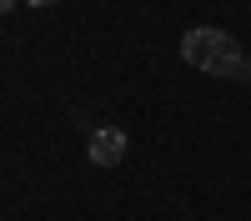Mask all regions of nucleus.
<instances>
[{
  "instance_id": "obj_1",
  "label": "nucleus",
  "mask_w": 251,
  "mask_h": 221,
  "mask_svg": "<svg viewBox=\"0 0 251 221\" xmlns=\"http://www.w3.org/2000/svg\"><path fill=\"white\" fill-rule=\"evenodd\" d=\"M181 60L186 66H196L206 75H246V55H241V40L226 35L216 25H191L181 35Z\"/></svg>"
},
{
  "instance_id": "obj_2",
  "label": "nucleus",
  "mask_w": 251,
  "mask_h": 221,
  "mask_svg": "<svg viewBox=\"0 0 251 221\" xmlns=\"http://www.w3.org/2000/svg\"><path fill=\"white\" fill-rule=\"evenodd\" d=\"M86 156L96 166H121L126 161V131L121 126H96L91 141H86Z\"/></svg>"
},
{
  "instance_id": "obj_3",
  "label": "nucleus",
  "mask_w": 251,
  "mask_h": 221,
  "mask_svg": "<svg viewBox=\"0 0 251 221\" xmlns=\"http://www.w3.org/2000/svg\"><path fill=\"white\" fill-rule=\"evenodd\" d=\"M15 10V0H0V15H10Z\"/></svg>"
},
{
  "instance_id": "obj_4",
  "label": "nucleus",
  "mask_w": 251,
  "mask_h": 221,
  "mask_svg": "<svg viewBox=\"0 0 251 221\" xmlns=\"http://www.w3.org/2000/svg\"><path fill=\"white\" fill-rule=\"evenodd\" d=\"M25 5H55V0H25Z\"/></svg>"
}]
</instances>
